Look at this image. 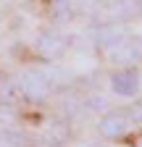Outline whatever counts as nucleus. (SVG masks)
<instances>
[{"label": "nucleus", "mask_w": 142, "mask_h": 147, "mask_svg": "<svg viewBox=\"0 0 142 147\" xmlns=\"http://www.w3.org/2000/svg\"><path fill=\"white\" fill-rule=\"evenodd\" d=\"M21 92L29 97V100H45L50 95V79L45 76L42 71H29L21 76Z\"/></svg>", "instance_id": "2"}, {"label": "nucleus", "mask_w": 142, "mask_h": 147, "mask_svg": "<svg viewBox=\"0 0 142 147\" xmlns=\"http://www.w3.org/2000/svg\"><path fill=\"white\" fill-rule=\"evenodd\" d=\"M126 113H129L132 123H134V121H139V123H142V105H134L132 110H126Z\"/></svg>", "instance_id": "10"}, {"label": "nucleus", "mask_w": 142, "mask_h": 147, "mask_svg": "<svg viewBox=\"0 0 142 147\" xmlns=\"http://www.w3.org/2000/svg\"><path fill=\"white\" fill-rule=\"evenodd\" d=\"M111 87H113L116 95L132 97V95H137V89H139V74L134 68H118L111 76Z\"/></svg>", "instance_id": "3"}, {"label": "nucleus", "mask_w": 142, "mask_h": 147, "mask_svg": "<svg viewBox=\"0 0 142 147\" xmlns=\"http://www.w3.org/2000/svg\"><path fill=\"white\" fill-rule=\"evenodd\" d=\"M111 11L124 21H132V18L142 16V0H116Z\"/></svg>", "instance_id": "7"}, {"label": "nucleus", "mask_w": 142, "mask_h": 147, "mask_svg": "<svg viewBox=\"0 0 142 147\" xmlns=\"http://www.w3.org/2000/svg\"><path fill=\"white\" fill-rule=\"evenodd\" d=\"M63 47H66L63 37L55 34V32H42V34L37 37V42H34V50H37V55H40V58H45V61H53L55 55H61Z\"/></svg>", "instance_id": "4"}, {"label": "nucleus", "mask_w": 142, "mask_h": 147, "mask_svg": "<svg viewBox=\"0 0 142 147\" xmlns=\"http://www.w3.org/2000/svg\"><path fill=\"white\" fill-rule=\"evenodd\" d=\"M116 63H137L142 58V40L139 37H126L116 50H113Z\"/></svg>", "instance_id": "5"}, {"label": "nucleus", "mask_w": 142, "mask_h": 147, "mask_svg": "<svg viewBox=\"0 0 142 147\" xmlns=\"http://www.w3.org/2000/svg\"><path fill=\"white\" fill-rule=\"evenodd\" d=\"M0 147H24V137L13 131H0Z\"/></svg>", "instance_id": "8"}, {"label": "nucleus", "mask_w": 142, "mask_h": 147, "mask_svg": "<svg viewBox=\"0 0 142 147\" xmlns=\"http://www.w3.org/2000/svg\"><path fill=\"white\" fill-rule=\"evenodd\" d=\"M137 147H142V139H139V142H137Z\"/></svg>", "instance_id": "11"}, {"label": "nucleus", "mask_w": 142, "mask_h": 147, "mask_svg": "<svg viewBox=\"0 0 142 147\" xmlns=\"http://www.w3.org/2000/svg\"><path fill=\"white\" fill-rule=\"evenodd\" d=\"M132 126H134V123H132L129 113H124V110L118 113V110H113V113H105V116L100 118L97 131H100L105 139H121Z\"/></svg>", "instance_id": "1"}, {"label": "nucleus", "mask_w": 142, "mask_h": 147, "mask_svg": "<svg viewBox=\"0 0 142 147\" xmlns=\"http://www.w3.org/2000/svg\"><path fill=\"white\" fill-rule=\"evenodd\" d=\"M92 37H95V45H100V47H108V50H116L126 37L121 34V29L116 26V24H103V26H97L95 32H92Z\"/></svg>", "instance_id": "6"}, {"label": "nucleus", "mask_w": 142, "mask_h": 147, "mask_svg": "<svg viewBox=\"0 0 142 147\" xmlns=\"http://www.w3.org/2000/svg\"><path fill=\"white\" fill-rule=\"evenodd\" d=\"M71 8H74V3H71V0H53V13H55V18L68 16Z\"/></svg>", "instance_id": "9"}]
</instances>
